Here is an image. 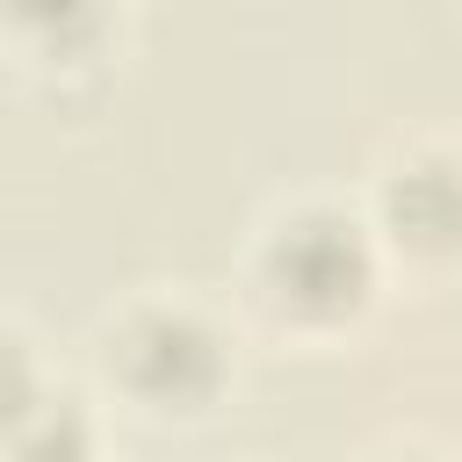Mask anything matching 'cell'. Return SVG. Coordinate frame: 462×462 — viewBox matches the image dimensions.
Here are the masks:
<instances>
[{
	"label": "cell",
	"instance_id": "7a4b0ae2",
	"mask_svg": "<svg viewBox=\"0 0 462 462\" xmlns=\"http://www.w3.org/2000/svg\"><path fill=\"white\" fill-rule=\"evenodd\" d=\"M108 375L144 411H202L224 390V346L188 310H137L108 339Z\"/></svg>",
	"mask_w": 462,
	"mask_h": 462
},
{
	"label": "cell",
	"instance_id": "6da1fadb",
	"mask_svg": "<svg viewBox=\"0 0 462 462\" xmlns=\"http://www.w3.org/2000/svg\"><path fill=\"white\" fill-rule=\"evenodd\" d=\"M375 253L354 217L339 209H296L260 245V296L296 325H339L368 303Z\"/></svg>",
	"mask_w": 462,
	"mask_h": 462
},
{
	"label": "cell",
	"instance_id": "277c9868",
	"mask_svg": "<svg viewBox=\"0 0 462 462\" xmlns=\"http://www.w3.org/2000/svg\"><path fill=\"white\" fill-rule=\"evenodd\" d=\"M411 462H426V455H411Z\"/></svg>",
	"mask_w": 462,
	"mask_h": 462
},
{
	"label": "cell",
	"instance_id": "3957f363",
	"mask_svg": "<svg viewBox=\"0 0 462 462\" xmlns=\"http://www.w3.org/2000/svg\"><path fill=\"white\" fill-rule=\"evenodd\" d=\"M383 224L404 253H462V166L455 159H411L383 180Z\"/></svg>",
	"mask_w": 462,
	"mask_h": 462
}]
</instances>
